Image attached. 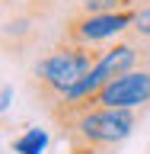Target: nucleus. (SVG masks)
Returning a JSON list of instances; mask_svg holds the SVG:
<instances>
[{"label":"nucleus","mask_w":150,"mask_h":154,"mask_svg":"<svg viewBox=\"0 0 150 154\" xmlns=\"http://www.w3.org/2000/svg\"><path fill=\"white\" fill-rule=\"evenodd\" d=\"M128 32H134V35H144L150 38V3H144V7H137V16H134L131 29Z\"/></svg>","instance_id":"obj_7"},{"label":"nucleus","mask_w":150,"mask_h":154,"mask_svg":"<svg viewBox=\"0 0 150 154\" xmlns=\"http://www.w3.org/2000/svg\"><path fill=\"white\" fill-rule=\"evenodd\" d=\"M0 106H3V112L10 109V87H3V103H0Z\"/></svg>","instance_id":"obj_9"},{"label":"nucleus","mask_w":150,"mask_h":154,"mask_svg":"<svg viewBox=\"0 0 150 154\" xmlns=\"http://www.w3.org/2000/svg\"><path fill=\"white\" fill-rule=\"evenodd\" d=\"M102 55H105V45H77V42L57 38L32 64V77H29V87H32L35 100L42 103V109L48 112L67 93H74L86 80V74L102 61Z\"/></svg>","instance_id":"obj_1"},{"label":"nucleus","mask_w":150,"mask_h":154,"mask_svg":"<svg viewBox=\"0 0 150 154\" xmlns=\"http://www.w3.org/2000/svg\"><path fill=\"white\" fill-rule=\"evenodd\" d=\"M141 112L137 109H109V106H93L74 122V128L64 135L67 148H90V151L112 154L118 144L134 132Z\"/></svg>","instance_id":"obj_2"},{"label":"nucleus","mask_w":150,"mask_h":154,"mask_svg":"<svg viewBox=\"0 0 150 154\" xmlns=\"http://www.w3.org/2000/svg\"><path fill=\"white\" fill-rule=\"evenodd\" d=\"M67 154H105V151H90V148H67Z\"/></svg>","instance_id":"obj_8"},{"label":"nucleus","mask_w":150,"mask_h":154,"mask_svg":"<svg viewBox=\"0 0 150 154\" xmlns=\"http://www.w3.org/2000/svg\"><path fill=\"white\" fill-rule=\"evenodd\" d=\"M93 106L109 109H147L150 106V67H137L115 77L93 96Z\"/></svg>","instance_id":"obj_4"},{"label":"nucleus","mask_w":150,"mask_h":154,"mask_svg":"<svg viewBox=\"0 0 150 154\" xmlns=\"http://www.w3.org/2000/svg\"><path fill=\"white\" fill-rule=\"evenodd\" d=\"M137 7L134 10H122V13H67L61 23V38L77 42V45H105L122 38L131 29Z\"/></svg>","instance_id":"obj_3"},{"label":"nucleus","mask_w":150,"mask_h":154,"mask_svg":"<svg viewBox=\"0 0 150 154\" xmlns=\"http://www.w3.org/2000/svg\"><path fill=\"white\" fill-rule=\"evenodd\" d=\"M141 7V0H74V13H122Z\"/></svg>","instance_id":"obj_5"},{"label":"nucleus","mask_w":150,"mask_h":154,"mask_svg":"<svg viewBox=\"0 0 150 154\" xmlns=\"http://www.w3.org/2000/svg\"><path fill=\"white\" fill-rule=\"evenodd\" d=\"M42 144H45V132L32 128V132H26V135L16 141V151H22V154H38V151H42Z\"/></svg>","instance_id":"obj_6"}]
</instances>
